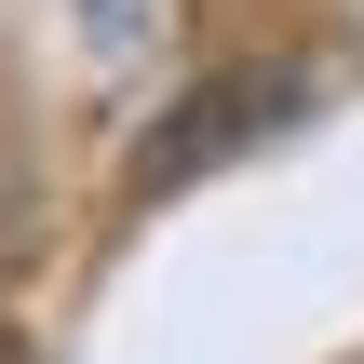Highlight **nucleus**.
<instances>
[{
    "mask_svg": "<svg viewBox=\"0 0 364 364\" xmlns=\"http://www.w3.org/2000/svg\"><path fill=\"white\" fill-rule=\"evenodd\" d=\"M284 108H297V81H284V68H230V95H216V108H176V122L135 149V189H176V176H203L216 149H243V135H257V122H284Z\"/></svg>",
    "mask_w": 364,
    "mask_h": 364,
    "instance_id": "1",
    "label": "nucleus"
},
{
    "mask_svg": "<svg viewBox=\"0 0 364 364\" xmlns=\"http://www.w3.org/2000/svg\"><path fill=\"white\" fill-rule=\"evenodd\" d=\"M81 27H95V54L149 68V54H162V27H176V0H81Z\"/></svg>",
    "mask_w": 364,
    "mask_h": 364,
    "instance_id": "2",
    "label": "nucleus"
}]
</instances>
